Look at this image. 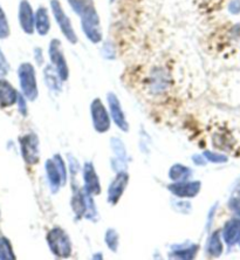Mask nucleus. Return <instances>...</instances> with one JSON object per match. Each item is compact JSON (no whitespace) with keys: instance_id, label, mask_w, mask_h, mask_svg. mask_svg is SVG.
Here are the masks:
<instances>
[{"instance_id":"6e6552de","label":"nucleus","mask_w":240,"mask_h":260,"mask_svg":"<svg viewBox=\"0 0 240 260\" xmlns=\"http://www.w3.org/2000/svg\"><path fill=\"white\" fill-rule=\"evenodd\" d=\"M129 175L127 171L117 173L115 178L110 182L108 188V203L112 205H116L123 196L124 190L128 186Z\"/></svg>"},{"instance_id":"393cba45","label":"nucleus","mask_w":240,"mask_h":260,"mask_svg":"<svg viewBox=\"0 0 240 260\" xmlns=\"http://www.w3.org/2000/svg\"><path fill=\"white\" fill-rule=\"evenodd\" d=\"M15 255L13 253L12 246H11L10 240L2 237L0 238V260H14Z\"/></svg>"},{"instance_id":"7ed1b4c3","label":"nucleus","mask_w":240,"mask_h":260,"mask_svg":"<svg viewBox=\"0 0 240 260\" xmlns=\"http://www.w3.org/2000/svg\"><path fill=\"white\" fill-rule=\"evenodd\" d=\"M51 11L53 13V17L55 19L56 24L59 26L61 33H62V36L64 38H66L68 43L73 45L78 44V34H76L73 25H72L70 17L66 14V12H64L60 0H51Z\"/></svg>"},{"instance_id":"7c9ffc66","label":"nucleus","mask_w":240,"mask_h":260,"mask_svg":"<svg viewBox=\"0 0 240 260\" xmlns=\"http://www.w3.org/2000/svg\"><path fill=\"white\" fill-rule=\"evenodd\" d=\"M34 58H36L37 63L39 64V66L44 64V52L40 47H37L34 49Z\"/></svg>"},{"instance_id":"f03ea898","label":"nucleus","mask_w":240,"mask_h":260,"mask_svg":"<svg viewBox=\"0 0 240 260\" xmlns=\"http://www.w3.org/2000/svg\"><path fill=\"white\" fill-rule=\"evenodd\" d=\"M18 75L24 96L29 101H36L38 95H39L36 68L29 62L21 63L18 70Z\"/></svg>"},{"instance_id":"dca6fc26","label":"nucleus","mask_w":240,"mask_h":260,"mask_svg":"<svg viewBox=\"0 0 240 260\" xmlns=\"http://www.w3.org/2000/svg\"><path fill=\"white\" fill-rule=\"evenodd\" d=\"M19 94L6 80H0V106L11 107L18 101Z\"/></svg>"},{"instance_id":"20e7f679","label":"nucleus","mask_w":240,"mask_h":260,"mask_svg":"<svg viewBox=\"0 0 240 260\" xmlns=\"http://www.w3.org/2000/svg\"><path fill=\"white\" fill-rule=\"evenodd\" d=\"M48 55L51 60V64L59 73L63 82H66L70 78V67H68L66 56H64L62 44L59 39H52L48 47Z\"/></svg>"},{"instance_id":"aec40b11","label":"nucleus","mask_w":240,"mask_h":260,"mask_svg":"<svg viewBox=\"0 0 240 260\" xmlns=\"http://www.w3.org/2000/svg\"><path fill=\"white\" fill-rule=\"evenodd\" d=\"M192 176V170L189 167L183 166V164H174L169 170V178L173 182H184L189 181Z\"/></svg>"},{"instance_id":"c85d7f7f","label":"nucleus","mask_w":240,"mask_h":260,"mask_svg":"<svg viewBox=\"0 0 240 260\" xmlns=\"http://www.w3.org/2000/svg\"><path fill=\"white\" fill-rule=\"evenodd\" d=\"M9 63H7V61L5 59V56H4L3 52L0 51V76H4L7 74V72H9Z\"/></svg>"},{"instance_id":"cd10ccee","label":"nucleus","mask_w":240,"mask_h":260,"mask_svg":"<svg viewBox=\"0 0 240 260\" xmlns=\"http://www.w3.org/2000/svg\"><path fill=\"white\" fill-rule=\"evenodd\" d=\"M10 36V26L7 22L6 15L0 7V39H6Z\"/></svg>"},{"instance_id":"0eeeda50","label":"nucleus","mask_w":240,"mask_h":260,"mask_svg":"<svg viewBox=\"0 0 240 260\" xmlns=\"http://www.w3.org/2000/svg\"><path fill=\"white\" fill-rule=\"evenodd\" d=\"M21 155L22 158L29 166H34L40 159V148L39 137L34 133H29L20 139Z\"/></svg>"},{"instance_id":"72a5a7b5","label":"nucleus","mask_w":240,"mask_h":260,"mask_svg":"<svg viewBox=\"0 0 240 260\" xmlns=\"http://www.w3.org/2000/svg\"><path fill=\"white\" fill-rule=\"evenodd\" d=\"M114 2H115V0H110V3H114Z\"/></svg>"},{"instance_id":"5701e85b","label":"nucleus","mask_w":240,"mask_h":260,"mask_svg":"<svg viewBox=\"0 0 240 260\" xmlns=\"http://www.w3.org/2000/svg\"><path fill=\"white\" fill-rule=\"evenodd\" d=\"M110 147H112L114 154H115V156H116V158L124 160V162H128L127 149H125L123 141L119 139V137H113V139L110 140Z\"/></svg>"},{"instance_id":"ddd939ff","label":"nucleus","mask_w":240,"mask_h":260,"mask_svg":"<svg viewBox=\"0 0 240 260\" xmlns=\"http://www.w3.org/2000/svg\"><path fill=\"white\" fill-rule=\"evenodd\" d=\"M223 239L228 246H233L240 242V219L232 218L223 229Z\"/></svg>"},{"instance_id":"412c9836","label":"nucleus","mask_w":240,"mask_h":260,"mask_svg":"<svg viewBox=\"0 0 240 260\" xmlns=\"http://www.w3.org/2000/svg\"><path fill=\"white\" fill-rule=\"evenodd\" d=\"M207 253L209 257L217 258L223 253V243L220 239L219 231H216L212 233V236L209 238L207 244Z\"/></svg>"},{"instance_id":"bb28decb","label":"nucleus","mask_w":240,"mask_h":260,"mask_svg":"<svg viewBox=\"0 0 240 260\" xmlns=\"http://www.w3.org/2000/svg\"><path fill=\"white\" fill-rule=\"evenodd\" d=\"M203 155H204L205 159L209 160V162L217 163V164H219V163H226L227 159H228L227 156H225V155H223V154H217V152H212V151H209V150L204 151Z\"/></svg>"},{"instance_id":"b1692460","label":"nucleus","mask_w":240,"mask_h":260,"mask_svg":"<svg viewBox=\"0 0 240 260\" xmlns=\"http://www.w3.org/2000/svg\"><path fill=\"white\" fill-rule=\"evenodd\" d=\"M105 242L110 251L117 252V250H119V245H120L119 233H117L116 230H114V229H108L106 232V236H105Z\"/></svg>"},{"instance_id":"4be33fe9","label":"nucleus","mask_w":240,"mask_h":260,"mask_svg":"<svg viewBox=\"0 0 240 260\" xmlns=\"http://www.w3.org/2000/svg\"><path fill=\"white\" fill-rule=\"evenodd\" d=\"M67 3L80 18L96 9L94 0H67Z\"/></svg>"},{"instance_id":"4468645a","label":"nucleus","mask_w":240,"mask_h":260,"mask_svg":"<svg viewBox=\"0 0 240 260\" xmlns=\"http://www.w3.org/2000/svg\"><path fill=\"white\" fill-rule=\"evenodd\" d=\"M45 170L46 174H47L48 183L52 189V192H58L59 188L62 185V177H61L60 171L53 158L47 159V162L45 164Z\"/></svg>"},{"instance_id":"1a4fd4ad","label":"nucleus","mask_w":240,"mask_h":260,"mask_svg":"<svg viewBox=\"0 0 240 260\" xmlns=\"http://www.w3.org/2000/svg\"><path fill=\"white\" fill-rule=\"evenodd\" d=\"M107 101H108L109 114L113 118L114 123H115L116 127L121 129L122 132L127 133L129 130V124L127 118H125L123 109H122L121 107L119 98H117L114 93H108V95H107Z\"/></svg>"},{"instance_id":"a878e982","label":"nucleus","mask_w":240,"mask_h":260,"mask_svg":"<svg viewBox=\"0 0 240 260\" xmlns=\"http://www.w3.org/2000/svg\"><path fill=\"white\" fill-rule=\"evenodd\" d=\"M53 160H54L56 167H58V169L61 174V177H62V185H64L67 183V168H66V164H64V160L59 154L53 156Z\"/></svg>"},{"instance_id":"423d86ee","label":"nucleus","mask_w":240,"mask_h":260,"mask_svg":"<svg viewBox=\"0 0 240 260\" xmlns=\"http://www.w3.org/2000/svg\"><path fill=\"white\" fill-rule=\"evenodd\" d=\"M90 115L93 127L97 133L105 134L110 129V115L101 99H94L90 103Z\"/></svg>"},{"instance_id":"c756f323","label":"nucleus","mask_w":240,"mask_h":260,"mask_svg":"<svg viewBox=\"0 0 240 260\" xmlns=\"http://www.w3.org/2000/svg\"><path fill=\"white\" fill-rule=\"evenodd\" d=\"M228 11L232 14H239L240 13V0H232L228 4Z\"/></svg>"},{"instance_id":"6ab92c4d","label":"nucleus","mask_w":240,"mask_h":260,"mask_svg":"<svg viewBox=\"0 0 240 260\" xmlns=\"http://www.w3.org/2000/svg\"><path fill=\"white\" fill-rule=\"evenodd\" d=\"M198 251L197 244H191V245H186V244H181V245H175L171 248V258L178 259H192L195 258Z\"/></svg>"},{"instance_id":"473e14b6","label":"nucleus","mask_w":240,"mask_h":260,"mask_svg":"<svg viewBox=\"0 0 240 260\" xmlns=\"http://www.w3.org/2000/svg\"><path fill=\"white\" fill-rule=\"evenodd\" d=\"M192 159L195 160V163L197 164V166H204L205 164V157L204 155H193L192 156Z\"/></svg>"},{"instance_id":"f8f14e48","label":"nucleus","mask_w":240,"mask_h":260,"mask_svg":"<svg viewBox=\"0 0 240 260\" xmlns=\"http://www.w3.org/2000/svg\"><path fill=\"white\" fill-rule=\"evenodd\" d=\"M19 21L26 34H33L36 30V13L27 0H21L19 5Z\"/></svg>"},{"instance_id":"2f4dec72","label":"nucleus","mask_w":240,"mask_h":260,"mask_svg":"<svg viewBox=\"0 0 240 260\" xmlns=\"http://www.w3.org/2000/svg\"><path fill=\"white\" fill-rule=\"evenodd\" d=\"M18 103H19V110H20V113L24 116H26V114H27V106H26V101L25 99L22 98V95H19L18 96Z\"/></svg>"},{"instance_id":"f257e3e1","label":"nucleus","mask_w":240,"mask_h":260,"mask_svg":"<svg viewBox=\"0 0 240 260\" xmlns=\"http://www.w3.org/2000/svg\"><path fill=\"white\" fill-rule=\"evenodd\" d=\"M46 239H47L49 250L56 258L64 259L71 257L73 245H72L70 236L67 235V232L59 226L51 229L47 233Z\"/></svg>"},{"instance_id":"f3484780","label":"nucleus","mask_w":240,"mask_h":260,"mask_svg":"<svg viewBox=\"0 0 240 260\" xmlns=\"http://www.w3.org/2000/svg\"><path fill=\"white\" fill-rule=\"evenodd\" d=\"M36 30L41 37L47 36L51 30V18L48 10L44 6H40L36 12Z\"/></svg>"},{"instance_id":"9d476101","label":"nucleus","mask_w":240,"mask_h":260,"mask_svg":"<svg viewBox=\"0 0 240 260\" xmlns=\"http://www.w3.org/2000/svg\"><path fill=\"white\" fill-rule=\"evenodd\" d=\"M201 183L199 181L173 182L167 185V190L178 198H193L199 193Z\"/></svg>"},{"instance_id":"39448f33","label":"nucleus","mask_w":240,"mask_h":260,"mask_svg":"<svg viewBox=\"0 0 240 260\" xmlns=\"http://www.w3.org/2000/svg\"><path fill=\"white\" fill-rule=\"evenodd\" d=\"M80 19H81L82 32L85 33L87 39L93 44H100L104 36H102L101 22L97 10L91 11V12L85 14Z\"/></svg>"},{"instance_id":"9b49d317","label":"nucleus","mask_w":240,"mask_h":260,"mask_svg":"<svg viewBox=\"0 0 240 260\" xmlns=\"http://www.w3.org/2000/svg\"><path fill=\"white\" fill-rule=\"evenodd\" d=\"M83 183H85V189L87 192L91 196H97V194L101 193V183L100 178L96 174V170H95L94 164L91 162H86L83 164Z\"/></svg>"},{"instance_id":"2eb2a0df","label":"nucleus","mask_w":240,"mask_h":260,"mask_svg":"<svg viewBox=\"0 0 240 260\" xmlns=\"http://www.w3.org/2000/svg\"><path fill=\"white\" fill-rule=\"evenodd\" d=\"M44 80L49 89L54 93H59L62 90V79L52 64H47L44 68Z\"/></svg>"},{"instance_id":"a211bd4d","label":"nucleus","mask_w":240,"mask_h":260,"mask_svg":"<svg viewBox=\"0 0 240 260\" xmlns=\"http://www.w3.org/2000/svg\"><path fill=\"white\" fill-rule=\"evenodd\" d=\"M72 209H73L74 215L78 219H81V218L86 216L87 205L85 189H75L73 198H72Z\"/></svg>"}]
</instances>
